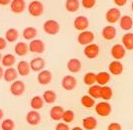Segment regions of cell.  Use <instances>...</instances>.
Masks as SVG:
<instances>
[{
    "instance_id": "obj_44",
    "label": "cell",
    "mask_w": 133,
    "mask_h": 130,
    "mask_svg": "<svg viewBox=\"0 0 133 130\" xmlns=\"http://www.w3.org/2000/svg\"><path fill=\"white\" fill-rule=\"evenodd\" d=\"M11 1L12 0H0V5L6 6V5H8V4H10Z\"/></svg>"
},
{
    "instance_id": "obj_19",
    "label": "cell",
    "mask_w": 133,
    "mask_h": 130,
    "mask_svg": "<svg viewBox=\"0 0 133 130\" xmlns=\"http://www.w3.org/2000/svg\"><path fill=\"white\" fill-rule=\"evenodd\" d=\"M118 22H119V27L124 31H129L133 27V19L128 15L121 16Z\"/></svg>"
},
{
    "instance_id": "obj_30",
    "label": "cell",
    "mask_w": 133,
    "mask_h": 130,
    "mask_svg": "<svg viewBox=\"0 0 133 130\" xmlns=\"http://www.w3.org/2000/svg\"><path fill=\"white\" fill-rule=\"evenodd\" d=\"M79 6H81L79 0H66V3H65V7H66V11L71 12V13L78 11L79 9Z\"/></svg>"
},
{
    "instance_id": "obj_41",
    "label": "cell",
    "mask_w": 133,
    "mask_h": 130,
    "mask_svg": "<svg viewBox=\"0 0 133 130\" xmlns=\"http://www.w3.org/2000/svg\"><path fill=\"white\" fill-rule=\"evenodd\" d=\"M107 130H122V127L118 122H112L108 125Z\"/></svg>"
},
{
    "instance_id": "obj_47",
    "label": "cell",
    "mask_w": 133,
    "mask_h": 130,
    "mask_svg": "<svg viewBox=\"0 0 133 130\" xmlns=\"http://www.w3.org/2000/svg\"><path fill=\"white\" fill-rule=\"evenodd\" d=\"M3 115H4V112H3V110L0 108V120L3 118Z\"/></svg>"
},
{
    "instance_id": "obj_21",
    "label": "cell",
    "mask_w": 133,
    "mask_h": 130,
    "mask_svg": "<svg viewBox=\"0 0 133 130\" xmlns=\"http://www.w3.org/2000/svg\"><path fill=\"white\" fill-rule=\"evenodd\" d=\"M18 77V73H17L16 69H14L13 67L11 68H7L4 71V74H3V79L7 83H13L14 80L17 79Z\"/></svg>"
},
{
    "instance_id": "obj_1",
    "label": "cell",
    "mask_w": 133,
    "mask_h": 130,
    "mask_svg": "<svg viewBox=\"0 0 133 130\" xmlns=\"http://www.w3.org/2000/svg\"><path fill=\"white\" fill-rule=\"evenodd\" d=\"M28 12L33 17H40L44 12V5L39 0H34L29 3L27 7Z\"/></svg>"
},
{
    "instance_id": "obj_16",
    "label": "cell",
    "mask_w": 133,
    "mask_h": 130,
    "mask_svg": "<svg viewBox=\"0 0 133 130\" xmlns=\"http://www.w3.org/2000/svg\"><path fill=\"white\" fill-rule=\"evenodd\" d=\"M116 29L114 26L112 25H107L105 27H103L102 31H101V35H102V38L107 41H111L116 37Z\"/></svg>"
},
{
    "instance_id": "obj_3",
    "label": "cell",
    "mask_w": 133,
    "mask_h": 130,
    "mask_svg": "<svg viewBox=\"0 0 133 130\" xmlns=\"http://www.w3.org/2000/svg\"><path fill=\"white\" fill-rule=\"evenodd\" d=\"M94 108H95V112L101 117L108 116L111 113V110H112L110 103H108L107 101H104V100L98 102V103H95Z\"/></svg>"
},
{
    "instance_id": "obj_35",
    "label": "cell",
    "mask_w": 133,
    "mask_h": 130,
    "mask_svg": "<svg viewBox=\"0 0 133 130\" xmlns=\"http://www.w3.org/2000/svg\"><path fill=\"white\" fill-rule=\"evenodd\" d=\"M81 103L83 107L85 108H91L95 105V99H94L92 97L88 94V95H83L82 98H81Z\"/></svg>"
},
{
    "instance_id": "obj_14",
    "label": "cell",
    "mask_w": 133,
    "mask_h": 130,
    "mask_svg": "<svg viewBox=\"0 0 133 130\" xmlns=\"http://www.w3.org/2000/svg\"><path fill=\"white\" fill-rule=\"evenodd\" d=\"M26 2L25 0H12L10 3V9L15 14H21L26 9Z\"/></svg>"
},
{
    "instance_id": "obj_7",
    "label": "cell",
    "mask_w": 133,
    "mask_h": 130,
    "mask_svg": "<svg viewBox=\"0 0 133 130\" xmlns=\"http://www.w3.org/2000/svg\"><path fill=\"white\" fill-rule=\"evenodd\" d=\"M99 46L97 44H94V43L84 46V49H83V54L88 59H95L99 55Z\"/></svg>"
},
{
    "instance_id": "obj_22",
    "label": "cell",
    "mask_w": 133,
    "mask_h": 130,
    "mask_svg": "<svg viewBox=\"0 0 133 130\" xmlns=\"http://www.w3.org/2000/svg\"><path fill=\"white\" fill-rule=\"evenodd\" d=\"M97 126V120L94 116H87L83 120V127L85 130H94Z\"/></svg>"
},
{
    "instance_id": "obj_34",
    "label": "cell",
    "mask_w": 133,
    "mask_h": 130,
    "mask_svg": "<svg viewBox=\"0 0 133 130\" xmlns=\"http://www.w3.org/2000/svg\"><path fill=\"white\" fill-rule=\"evenodd\" d=\"M100 85H98L97 84H95L94 85H90L88 90V93L90 97H92L94 99H97L99 98V94H100Z\"/></svg>"
},
{
    "instance_id": "obj_8",
    "label": "cell",
    "mask_w": 133,
    "mask_h": 130,
    "mask_svg": "<svg viewBox=\"0 0 133 130\" xmlns=\"http://www.w3.org/2000/svg\"><path fill=\"white\" fill-rule=\"evenodd\" d=\"M78 85V80L75 77H72L71 74L65 76L63 79H62V86L64 90H66L68 91H74Z\"/></svg>"
},
{
    "instance_id": "obj_4",
    "label": "cell",
    "mask_w": 133,
    "mask_h": 130,
    "mask_svg": "<svg viewBox=\"0 0 133 130\" xmlns=\"http://www.w3.org/2000/svg\"><path fill=\"white\" fill-rule=\"evenodd\" d=\"M25 90H26V85L24 81L20 79L14 80L10 85V92L14 96H21L25 92Z\"/></svg>"
},
{
    "instance_id": "obj_40",
    "label": "cell",
    "mask_w": 133,
    "mask_h": 130,
    "mask_svg": "<svg viewBox=\"0 0 133 130\" xmlns=\"http://www.w3.org/2000/svg\"><path fill=\"white\" fill-rule=\"evenodd\" d=\"M55 130H71L70 129V126L65 123V122H59L58 124L56 125Z\"/></svg>"
},
{
    "instance_id": "obj_37",
    "label": "cell",
    "mask_w": 133,
    "mask_h": 130,
    "mask_svg": "<svg viewBox=\"0 0 133 130\" xmlns=\"http://www.w3.org/2000/svg\"><path fill=\"white\" fill-rule=\"evenodd\" d=\"M74 119H75V112H74L72 110L68 109V110H65V111H64L62 120H63L65 123L69 124V123H71V122L74 121Z\"/></svg>"
},
{
    "instance_id": "obj_18",
    "label": "cell",
    "mask_w": 133,
    "mask_h": 130,
    "mask_svg": "<svg viewBox=\"0 0 133 130\" xmlns=\"http://www.w3.org/2000/svg\"><path fill=\"white\" fill-rule=\"evenodd\" d=\"M123 70H124L123 65L120 63V61H117V60L112 61V62L109 64V66H108V71H109L113 76H119V74H121L122 72H123Z\"/></svg>"
},
{
    "instance_id": "obj_28",
    "label": "cell",
    "mask_w": 133,
    "mask_h": 130,
    "mask_svg": "<svg viewBox=\"0 0 133 130\" xmlns=\"http://www.w3.org/2000/svg\"><path fill=\"white\" fill-rule=\"evenodd\" d=\"M112 95H113V91H112V88L108 85H103L100 87V94H99V98H102L104 101H107L112 98Z\"/></svg>"
},
{
    "instance_id": "obj_5",
    "label": "cell",
    "mask_w": 133,
    "mask_h": 130,
    "mask_svg": "<svg viewBox=\"0 0 133 130\" xmlns=\"http://www.w3.org/2000/svg\"><path fill=\"white\" fill-rule=\"evenodd\" d=\"M94 32L89 31V30H85V31H82L78 36V44L83 46L89 45L94 42Z\"/></svg>"
},
{
    "instance_id": "obj_23",
    "label": "cell",
    "mask_w": 133,
    "mask_h": 130,
    "mask_svg": "<svg viewBox=\"0 0 133 130\" xmlns=\"http://www.w3.org/2000/svg\"><path fill=\"white\" fill-rule=\"evenodd\" d=\"M64 111H65V109L62 107V106H60V105H55V106H53V107L51 108L50 117L53 120H55V121L62 120Z\"/></svg>"
},
{
    "instance_id": "obj_26",
    "label": "cell",
    "mask_w": 133,
    "mask_h": 130,
    "mask_svg": "<svg viewBox=\"0 0 133 130\" xmlns=\"http://www.w3.org/2000/svg\"><path fill=\"white\" fill-rule=\"evenodd\" d=\"M109 80H110V74L107 72H100L96 74V84L100 86L107 85Z\"/></svg>"
},
{
    "instance_id": "obj_33",
    "label": "cell",
    "mask_w": 133,
    "mask_h": 130,
    "mask_svg": "<svg viewBox=\"0 0 133 130\" xmlns=\"http://www.w3.org/2000/svg\"><path fill=\"white\" fill-rule=\"evenodd\" d=\"M44 100L42 98V96L40 95H36L32 97L31 101H30V106L33 110H39L41 108H43L44 106Z\"/></svg>"
},
{
    "instance_id": "obj_48",
    "label": "cell",
    "mask_w": 133,
    "mask_h": 130,
    "mask_svg": "<svg viewBox=\"0 0 133 130\" xmlns=\"http://www.w3.org/2000/svg\"><path fill=\"white\" fill-rule=\"evenodd\" d=\"M131 9H132V12H133V1H132V4H131Z\"/></svg>"
},
{
    "instance_id": "obj_9",
    "label": "cell",
    "mask_w": 133,
    "mask_h": 130,
    "mask_svg": "<svg viewBox=\"0 0 133 130\" xmlns=\"http://www.w3.org/2000/svg\"><path fill=\"white\" fill-rule=\"evenodd\" d=\"M121 17V12L118 8H110L106 11L105 19L109 24H115Z\"/></svg>"
},
{
    "instance_id": "obj_38",
    "label": "cell",
    "mask_w": 133,
    "mask_h": 130,
    "mask_svg": "<svg viewBox=\"0 0 133 130\" xmlns=\"http://www.w3.org/2000/svg\"><path fill=\"white\" fill-rule=\"evenodd\" d=\"M14 128H15V122L10 118L4 119L1 123L2 130H14Z\"/></svg>"
},
{
    "instance_id": "obj_6",
    "label": "cell",
    "mask_w": 133,
    "mask_h": 130,
    "mask_svg": "<svg viewBox=\"0 0 133 130\" xmlns=\"http://www.w3.org/2000/svg\"><path fill=\"white\" fill-rule=\"evenodd\" d=\"M28 48H29V52L34 54H43L45 52L44 42L40 39H34L30 41Z\"/></svg>"
},
{
    "instance_id": "obj_45",
    "label": "cell",
    "mask_w": 133,
    "mask_h": 130,
    "mask_svg": "<svg viewBox=\"0 0 133 130\" xmlns=\"http://www.w3.org/2000/svg\"><path fill=\"white\" fill-rule=\"evenodd\" d=\"M3 74H4V70L2 67H0V79L3 78Z\"/></svg>"
},
{
    "instance_id": "obj_46",
    "label": "cell",
    "mask_w": 133,
    "mask_h": 130,
    "mask_svg": "<svg viewBox=\"0 0 133 130\" xmlns=\"http://www.w3.org/2000/svg\"><path fill=\"white\" fill-rule=\"evenodd\" d=\"M71 130H83L82 127H79V126H75L74 128H72Z\"/></svg>"
},
{
    "instance_id": "obj_27",
    "label": "cell",
    "mask_w": 133,
    "mask_h": 130,
    "mask_svg": "<svg viewBox=\"0 0 133 130\" xmlns=\"http://www.w3.org/2000/svg\"><path fill=\"white\" fill-rule=\"evenodd\" d=\"M122 46L125 50L132 51L133 50V33H126L122 37Z\"/></svg>"
},
{
    "instance_id": "obj_49",
    "label": "cell",
    "mask_w": 133,
    "mask_h": 130,
    "mask_svg": "<svg viewBox=\"0 0 133 130\" xmlns=\"http://www.w3.org/2000/svg\"><path fill=\"white\" fill-rule=\"evenodd\" d=\"M1 59H2V55H1V53H0V62H1Z\"/></svg>"
},
{
    "instance_id": "obj_31",
    "label": "cell",
    "mask_w": 133,
    "mask_h": 130,
    "mask_svg": "<svg viewBox=\"0 0 133 130\" xmlns=\"http://www.w3.org/2000/svg\"><path fill=\"white\" fill-rule=\"evenodd\" d=\"M44 102L48 103V104H52L57 100V93L52 90H48V91H45L42 96Z\"/></svg>"
},
{
    "instance_id": "obj_43",
    "label": "cell",
    "mask_w": 133,
    "mask_h": 130,
    "mask_svg": "<svg viewBox=\"0 0 133 130\" xmlns=\"http://www.w3.org/2000/svg\"><path fill=\"white\" fill-rule=\"evenodd\" d=\"M113 2L118 7H122V6H124L127 3V0H113Z\"/></svg>"
},
{
    "instance_id": "obj_17",
    "label": "cell",
    "mask_w": 133,
    "mask_h": 130,
    "mask_svg": "<svg viewBox=\"0 0 133 130\" xmlns=\"http://www.w3.org/2000/svg\"><path fill=\"white\" fill-rule=\"evenodd\" d=\"M66 68L71 73L77 74L82 70V62L77 58H72L71 60H69V62L66 64Z\"/></svg>"
},
{
    "instance_id": "obj_2",
    "label": "cell",
    "mask_w": 133,
    "mask_h": 130,
    "mask_svg": "<svg viewBox=\"0 0 133 130\" xmlns=\"http://www.w3.org/2000/svg\"><path fill=\"white\" fill-rule=\"evenodd\" d=\"M43 29H44V31L48 35L54 36V35H57L60 32V24H59L58 21H56V20L49 19V20H47L44 23Z\"/></svg>"
},
{
    "instance_id": "obj_32",
    "label": "cell",
    "mask_w": 133,
    "mask_h": 130,
    "mask_svg": "<svg viewBox=\"0 0 133 130\" xmlns=\"http://www.w3.org/2000/svg\"><path fill=\"white\" fill-rule=\"evenodd\" d=\"M19 38V32L18 30L15 28H10L8 29L5 32V40L6 42H9V43H13L15 42L16 40H18Z\"/></svg>"
},
{
    "instance_id": "obj_36",
    "label": "cell",
    "mask_w": 133,
    "mask_h": 130,
    "mask_svg": "<svg viewBox=\"0 0 133 130\" xmlns=\"http://www.w3.org/2000/svg\"><path fill=\"white\" fill-rule=\"evenodd\" d=\"M83 83H84V85H89V86L95 85L96 84V74H94V73L85 74L83 77Z\"/></svg>"
},
{
    "instance_id": "obj_10",
    "label": "cell",
    "mask_w": 133,
    "mask_h": 130,
    "mask_svg": "<svg viewBox=\"0 0 133 130\" xmlns=\"http://www.w3.org/2000/svg\"><path fill=\"white\" fill-rule=\"evenodd\" d=\"M110 54L114 60L120 61L126 55V50L122 46V44H115V45L112 46L110 50Z\"/></svg>"
},
{
    "instance_id": "obj_25",
    "label": "cell",
    "mask_w": 133,
    "mask_h": 130,
    "mask_svg": "<svg viewBox=\"0 0 133 130\" xmlns=\"http://www.w3.org/2000/svg\"><path fill=\"white\" fill-rule=\"evenodd\" d=\"M23 38L28 41H32V40L36 39L37 35H38V31L35 27H26L23 30Z\"/></svg>"
},
{
    "instance_id": "obj_24",
    "label": "cell",
    "mask_w": 133,
    "mask_h": 130,
    "mask_svg": "<svg viewBox=\"0 0 133 130\" xmlns=\"http://www.w3.org/2000/svg\"><path fill=\"white\" fill-rule=\"evenodd\" d=\"M14 52L17 56L23 57L26 56L27 53L29 52V48H28V44H26L25 42H18L16 46L14 47Z\"/></svg>"
},
{
    "instance_id": "obj_42",
    "label": "cell",
    "mask_w": 133,
    "mask_h": 130,
    "mask_svg": "<svg viewBox=\"0 0 133 130\" xmlns=\"http://www.w3.org/2000/svg\"><path fill=\"white\" fill-rule=\"evenodd\" d=\"M6 45H7V42H6L5 38H2L0 37V52L2 50H4L6 48Z\"/></svg>"
},
{
    "instance_id": "obj_11",
    "label": "cell",
    "mask_w": 133,
    "mask_h": 130,
    "mask_svg": "<svg viewBox=\"0 0 133 130\" xmlns=\"http://www.w3.org/2000/svg\"><path fill=\"white\" fill-rule=\"evenodd\" d=\"M30 65V69L31 71L33 72H41L45 69V66H46V62L43 58L41 57H37V58H34L31 60V62L29 63Z\"/></svg>"
},
{
    "instance_id": "obj_29",
    "label": "cell",
    "mask_w": 133,
    "mask_h": 130,
    "mask_svg": "<svg viewBox=\"0 0 133 130\" xmlns=\"http://www.w3.org/2000/svg\"><path fill=\"white\" fill-rule=\"evenodd\" d=\"M16 63V58L14 55L12 54H6L4 56H2V59H1V64L3 67H6V68H11L15 65Z\"/></svg>"
},
{
    "instance_id": "obj_20",
    "label": "cell",
    "mask_w": 133,
    "mask_h": 130,
    "mask_svg": "<svg viewBox=\"0 0 133 130\" xmlns=\"http://www.w3.org/2000/svg\"><path fill=\"white\" fill-rule=\"evenodd\" d=\"M16 71L18 74H20L21 77H26L30 74L31 72V69H30V65L29 63L26 61H20V62L17 64V68Z\"/></svg>"
},
{
    "instance_id": "obj_13",
    "label": "cell",
    "mask_w": 133,
    "mask_h": 130,
    "mask_svg": "<svg viewBox=\"0 0 133 130\" xmlns=\"http://www.w3.org/2000/svg\"><path fill=\"white\" fill-rule=\"evenodd\" d=\"M37 79H38V83L42 85H47L51 84L52 79H53V74L50 71L48 70H43L39 72V74L37 76Z\"/></svg>"
},
{
    "instance_id": "obj_12",
    "label": "cell",
    "mask_w": 133,
    "mask_h": 130,
    "mask_svg": "<svg viewBox=\"0 0 133 130\" xmlns=\"http://www.w3.org/2000/svg\"><path fill=\"white\" fill-rule=\"evenodd\" d=\"M89 26V20L85 16H78L74 21V27L78 31H85Z\"/></svg>"
},
{
    "instance_id": "obj_39",
    "label": "cell",
    "mask_w": 133,
    "mask_h": 130,
    "mask_svg": "<svg viewBox=\"0 0 133 130\" xmlns=\"http://www.w3.org/2000/svg\"><path fill=\"white\" fill-rule=\"evenodd\" d=\"M81 4L85 9H91L96 4V0H82Z\"/></svg>"
},
{
    "instance_id": "obj_15",
    "label": "cell",
    "mask_w": 133,
    "mask_h": 130,
    "mask_svg": "<svg viewBox=\"0 0 133 130\" xmlns=\"http://www.w3.org/2000/svg\"><path fill=\"white\" fill-rule=\"evenodd\" d=\"M26 121H27L28 124L32 125V126H36V125L40 124L41 114L37 110H31L26 115Z\"/></svg>"
}]
</instances>
